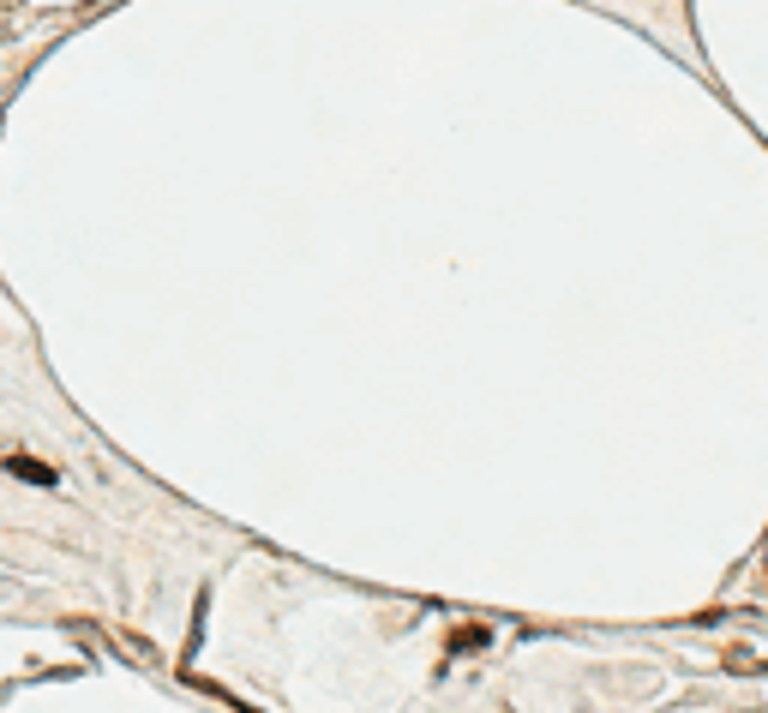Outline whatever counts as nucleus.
I'll use <instances>...</instances> for the list:
<instances>
[{"label": "nucleus", "instance_id": "1", "mask_svg": "<svg viewBox=\"0 0 768 713\" xmlns=\"http://www.w3.org/2000/svg\"><path fill=\"white\" fill-rule=\"evenodd\" d=\"M7 473L12 480H31V486H54V468L31 462V456H7Z\"/></svg>", "mask_w": 768, "mask_h": 713}]
</instances>
